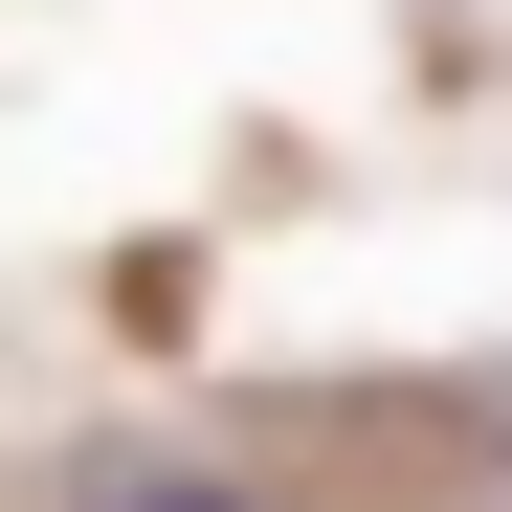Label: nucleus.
Masks as SVG:
<instances>
[{"label": "nucleus", "mask_w": 512, "mask_h": 512, "mask_svg": "<svg viewBox=\"0 0 512 512\" xmlns=\"http://www.w3.org/2000/svg\"><path fill=\"white\" fill-rule=\"evenodd\" d=\"M90 512H268L245 468H90Z\"/></svg>", "instance_id": "nucleus-1"}]
</instances>
